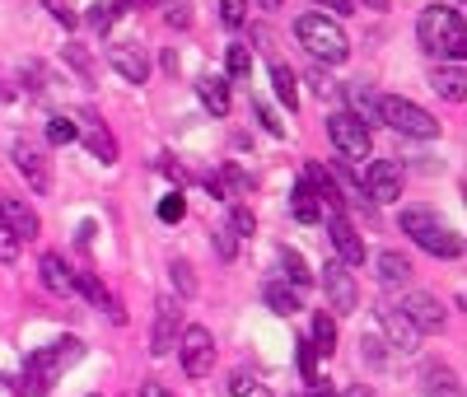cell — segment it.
I'll return each mask as SVG.
<instances>
[{
    "label": "cell",
    "mask_w": 467,
    "mask_h": 397,
    "mask_svg": "<svg viewBox=\"0 0 467 397\" xmlns=\"http://www.w3.org/2000/svg\"><path fill=\"white\" fill-rule=\"evenodd\" d=\"M89 397H103V392H89Z\"/></svg>",
    "instance_id": "obj_55"
},
{
    "label": "cell",
    "mask_w": 467,
    "mask_h": 397,
    "mask_svg": "<svg viewBox=\"0 0 467 397\" xmlns=\"http://www.w3.org/2000/svg\"><path fill=\"white\" fill-rule=\"evenodd\" d=\"M225 182H229V188H234V192H248V188H253V182H248V173H238L234 164L225 169Z\"/></svg>",
    "instance_id": "obj_47"
},
{
    "label": "cell",
    "mask_w": 467,
    "mask_h": 397,
    "mask_svg": "<svg viewBox=\"0 0 467 397\" xmlns=\"http://www.w3.org/2000/svg\"><path fill=\"white\" fill-rule=\"evenodd\" d=\"M341 397H374V388H365V383H355V388H346Z\"/></svg>",
    "instance_id": "obj_51"
},
{
    "label": "cell",
    "mask_w": 467,
    "mask_h": 397,
    "mask_svg": "<svg viewBox=\"0 0 467 397\" xmlns=\"http://www.w3.org/2000/svg\"><path fill=\"white\" fill-rule=\"evenodd\" d=\"M378 122L393 126L397 136H411V141H434L439 136V122L411 98H397V94H383L378 98Z\"/></svg>",
    "instance_id": "obj_4"
},
{
    "label": "cell",
    "mask_w": 467,
    "mask_h": 397,
    "mask_svg": "<svg viewBox=\"0 0 467 397\" xmlns=\"http://www.w3.org/2000/svg\"><path fill=\"white\" fill-rule=\"evenodd\" d=\"M229 392H234V397H248V392H253V374H248V369H234Z\"/></svg>",
    "instance_id": "obj_46"
},
{
    "label": "cell",
    "mask_w": 467,
    "mask_h": 397,
    "mask_svg": "<svg viewBox=\"0 0 467 397\" xmlns=\"http://www.w3.org/2000/svg\"><path fill=\"white\" fill-rule=\"evenodd\" d=\"M262 300H266V309H271V313H281V318H294L299 309H304L299 290H294V285H285V281H271V285L262 290Z\"/></svg>",
    "instance_id": "obj_23"
},
{
    "label": "cell",
    "mask_w": 467,
    "mask_h": 397,
    "mask_svg": "<svg viewBox=\"0 0 467 397\" xmlns=\"http://www.w3.org/2000/svg\"><path fill=\"white\" fill-rule=\"evenodd\" d=\"M327 136H332V145L346 154V159H369V126L355 117V113H332L327 117Z\"/></svg>",
    "instance_id": "obj_7"
},
{
    "label": "cell",
    "mask_w": 467,
    "mask_h": 397,
    "mask_svg": "<svg viewBox=\"0 0 467 397\" xmlns=\"http://www.w3.org/2000/svg\"><path fill=\"white\" fill-rule=\"evenodd\" d=\"M14 257H19V238L0 225V262H14Z\"/></svg>",
    "instance_id": "obj_45"
},
{
    "label": "cell",
    "mask_w": 467,
    "mask_h": 397,
    "mask_svg": "<svg viewBox=\"0 0 467 397\" xmlns=\"http://www.w3.org/2000/svg\"><path fill=\"white\" fill-rule=\"evenodd\" d=\"M421 388H425V397H462V383H458V374L449 365H425Z\"/></svg>",
    "instance_id": "obj_22"
},
{
    "label": "cell",
    "mask_w": 467,
    "mask_h": 397,
    "mask_svg": "<svg viewBox=\"0 0 467 397\" xmlns=\"http://www.w3.org/2000/svg\"><path fill=\"white\" fill-rule=\"evenodd\" d=\"M290 216H294L299 225H318V220H322V206H318V197L309 192L304 178H299L294 192H290Z\"/></svg>",
    "instance_id": "obj_25"
},
{
    "label": "cell",
    "mask_w": 467,
    "mask_h": 397,
    "mask_svg": "<svg viewBox=\"0 0 467 397\" xmlns=\"http://www.w3.org/2000/svg\"><path fill=\"white\" fill-rule=\"evenodd\" d=\"M299 374H304V383H318V351L309 341H299Z\"/></svg>",
    "instance_id": "obj_39"
},
{
    "label": "cell",
    "mask_w": 467,
    "mask_h": 397,
    "mask_svg": "<svg viewBox=\"0 0 467 397\" xmlns=\"http://www.w3.org/2000/svg\"><path fill=\"white\" fill-rule=\"evenodd\" d=\"M178 337H182V309L178 300H159L154 304V332H150V355H169L178 346Z\"/></svg>",
    "instance_id": "obj_11"
},
{
    "label": "cell",
    "mask_w": 467,
    "mask_h": 397,
    "mask_svg": "<svg viewBox=\"0 0 467 397\" xmlns=\"http://www.w3.org/2000/svg\"><path fill=\"white\" fill-rule=\"evenodd\" d=\"M169 276H173V285H178V295L182 300H191V295H197V276H191V267H187V262H169Z\"/></svg>",
    "instance_id": "obj_32"
},
{
    "label": "cell",
    "mask_w": 467,
    "mask_h": 397,
    "mask_svg": "<svg viewBox=\"0 0 467 397\" xmlns=\"http://www.w3.org/2000/svg\"><path fill=\"white\" fill-rule=\"evenodd\" d=\"M397 309H402V318H406L416 332H439V328H444V304H439L434 295H425V290H411V295H402Z\"/></svg>",
    "instance_id": "obj_12"
},
{
    "label": "cell",
    "mask_w": 467,
    "mask_h": 397,
    "mask_svg": "<svg viewBox=\"0 0 467 397\" xmlns=\"http://www.w3.org/2000/svg\"><path fill=\"white\" fill-rule=\"evenodd\" d=\"M322 290H327V304H332V313H355V309H360L355 276H350V267H341L337 257L322 267Z\"/></svg>",
    "instance_id": "obj_10"
},
{
    "label": "cell",
    "mask_w": 467,
    "mask_h": 397,
    "mask_svg": "<svg viewBox=\"0 0 467 397\" xmlns=\"http://www.w3.org/2000/svg\"><path fill=\"white\" fill-rule=\"evenodd\" d=\"M197 94H201V103H206L215 117L229 113V79H225V75H201V79H197Z\"/></svg>",
    "instance_id": "obj_24"
},
{
    "label": "cell",
    "mask_w": 467,
    "mask_h": 397,
    "mask_svg": "<svg viewBox=\"0 0 467 397\" xmlns=\"http://www.w3.org/2000/svg\"><path fill=\"white\" fill-rule=\"evenodd\" d=\"M141 397H173V392L163 388V383H145V388H141Z\"/></svg>",
    "instance_id": "obj_50"
},
{
    "label": "cell",
    "mask_w": 467,
    "mask_h": 397,
    "mask_svg": "<svg viewBox=\"0 0 467 397\" xmlns=\"http://www.w3.org/2000/svg\"><path fill=\"white\" fill-rule=\"evenodd\" d=\"M75 295H85L89 304L107 309V313H113L117 323H122V309H117V300H113V295H107V290L98 285V276H89V272H75Z\"/></svg>",
    "instance_id": "obj_26"
},
{
    "label": "cell",
    "mask_w": 467,
    "mask_h": 397,
    "mask_svg": "<svg viewBox=\"0 0 467 397\" xmlns=\"http://www.w3.org/2000/svg\"><path fill=\"white\" fill-rule=\"evenodd\" d=\"M47 141H51V145H70V141H79V122L66 117V113H57V117L47 122Z\"/></svg>",
    "instance_id": "obj_30"
},
{
    "label": "cell",
    "mask_w": 467,
    "mask_h": 397,
    "mask_svg": "<svg viewBox=\"0 0 467 397\" xmlns=\"http://www.w3.org/2000/svg\"><path fill=\"white\" fill-rule=\"evenodd\" d=\"M79 136H85V145H89V154L94 159H103V164H117V141H113V131H107L94 113H79Z\"/></svg>",
    "instance_id": "obj_18"
},
{
    "label": "cell",
    "mask_w": 467,
    "mask_h": 397,
    "mask_svg": "<svg viewBox=\"0 0 467 397\" xmlns=\"http://www.w3.org/2000/svg\"><path fill=\"white\" fill-rule=\"evenodd\" d=\"M229 229H234V234H253V229H257L253 210H248V206H234V216H229Z\"/></svg>",
    "instance_id": "obj_44"
},
{
    "label": "cell",
    "mask_w": 467,
    "mask_h": 397,
    "mask_svg": "<svg viewBox=\"0 0 467 397\" xmlns=\"http://www.w3.org/2000/svg\"><path fill=\"white\" fill-rule=\"evenodd\" d=\"M402 229L416 238L425 253H434V257H458L462 253V238L449 225H439L434 210H425V206H406L402 210Z\"/></svg>",
    "instance_id": "obj_5"
},
{
    "label": "cell",
    "mask_w": 467,
    "mask_h": 397,
    "mask_svg": "<svg viewBox=\"0 0 467 397\" xmlns=\"http://www.w3.org/2000/svg\"><path fill=\"white\" fill-rule=\"evenodd\" d=\"M178 355H182V369L187 379H206L215 369V337L206 328H182L178 337Z\"/></svg>",
    "instance_id": "obj_6"
},
{
    "label": "cell",
    "mask_w": 467,
    "mask_h": 397,
    "mask_svg": "<svg viewBox=\"0 0 467 397\" xmlns=\"http://www.w3.org/2000/svg\"><path fill=\"white\" fill-rule=\"evenodd\" d=\"M294 33H299V47L309 51L313 61H327V66H341L350 57V42H346V29L337 19H327V14H299L294 23Z\"/></svg>",
    "instance_id": "obj_3"
},
{
    "label": "cell",
    "mask_w": 467,
    "mask_h": 397,
    "mask_svg": "<svg viewBox=\"0 0 467 397\" xmlns=\"http://www.w3.org/2000/svg\"><path fill=\"white\" fill-rule=\"evenodd\" d=\"M360 355H365L374 369L388 365V355H383V341H378V337H360Z\"/></svg>",
    "instance_id": "obj_42"
},
{
    "label": "cell",
    "mask_w": 467,
    "mask_h": 397,
    "mask_svg": "<svg viewBox=\"0 0 467 397\" xmlns=\"http://www.w3.org/2000/svg\"><path fill=\"white\" fill-rule=\"evenodd\" d=\"M169 23H173V29H187V23H191V5H173V10H169Z\"/></svg>",
    "instance_id": "obj_48"
},
{
    "label": "cell",
    "mask_w": 467,
    "mask_h": 397,
    "mask_svg": "<svg viewBox=\"0 0 467 397\" xmlns=\"http://www.w3.org/2000/svg\"><path fill=\"white\" fill-rule=\"evenodd\" d=\"M374 318H378L383 337H388V341H383V346H393L397 355H416V346H421V332L406 323L397 304H378V309H374Z\"/></svg>",
    "instance_id": "obj_9"
},
{
    "label": "cell",
    "mask_w": 467,
    "mask_h": 397,
    "mask_svg": "<svg viewBox=\"0 0 467 397\" xmlns=\"http://www.w3.org/2000/svg\"><path fill=\"white\" fill-rule=\"evenodd\" d=\"M271 85H276V98L294 113V108H299V79H294V70L276 61V66H271Z\"/></svg>",
    "instance_id": "obj_28"
},
{
    "label": "cell",
    "mask_w": 467,
    "mask_h": 397,
    "mask_svg": "<svg viewBox=\"0 0 467 397\" xmlns=\"http://www.w3.org/2000/svg\"><path fill=\"white\" fill-rule=\"evenodd\" d=\"M365 188H369V201H378V206L397 201L402 197V169L393 159H374L369 173H365Z\"/></svg>",
    "instance_id": "obj_15"
},
{
    "label": "cell",
    "mask_w": 467,
    "mask_h": 397,
    "mask_svg": "<svg viewBox=\"0 0 467 397\" xmlns=\"http://www.w3.org/2000/svg\"><path fill=\"white\" fill-rule=\"evenodd\" d=\"M374 276H378V285L383 290H402V285H411V262L402 257V253H378L374 257Z\"/></svg>",
    "instance_id": "obj_21"
},
{
    "label": "cell",
    "mask_w": 467,
    "mask_h": 397,
    "mask_svg": "<svg viewBox=\"0 0 467 397\" xmlns=\"http://www.w3.org/2000/svg\"><path fill=\"white\" fill-rule=\"evenodd\" d=\"M210 244H215V253H219V262H234V253H238V234H234L229 225H219V229L210 234Z\"/></svg>",
    "instance_id": "obj_34"
},
{
    "label": "cell",
    "mask_w": 467,
    "mask_h": 397,
    "mask_svg": "<svg viewBox=\"0 0 467 397\" xmlns=\"http://www.w3.org/2000/svg\"><path fill=\"white\" fill-rule=\"evenodd\" d=\"M107 66H113L122 79H131V85H145L150 79V57L135 42H113L107 47Z\"/></svg>",
    "instance_id": "obj_16"
},
{
    "label": "cell",
    "mask_w": 467,
    "mask_h": 397,
    "mask_svg": "<svg viewBox=\"0 0 467 397\" xmlns=\"http://www.w3.org/2000/svg\"><path fill=\"white\" fill-rule=\"evenodd\" d=\"M182 216H187V201H182L178 192H169V197L159 201V220H163V225H178Z\"/></svg>",
    "instance_id": "obj_37"
},
{
    "label": "cell",
    "mask_w": 467,
    "mask_h": 397,
    "mask_svg": "<svg viewBox=\"0 0 467 397\" xmlns=\"http://www.w3.org/2000/svg\"><path fill=\"white\" fill-rule=\"evenodd\" d=\"M304 182H309V192L318 197V206H322L327 220H332V216H346V197H341V188H337V173H332V169L309 164V169H304Z\"/></svg>",
    "instance_id": "obj_13"
},
{
    "label": "cell",
    "mask_w": 467,
    "mask_h": 397,
    "mask_svg": "<svg viewBox=\"0 0 467 397\" xmlns=\"http://www.w3.org/2000/svg\"><path fill=\"white\" fill-rule=\"evenodd\" d=\"M47 10H51V19H57V23H66V29H75V23H79L70 0H47Z\"/></svg>",
    "instance_id": "obj_43"
},
{
    "label": "cell",
    "mask_w": 467,
    "mask_h": 397,
    "mask_svg": "<svg viewBox=\"0 0 467 397\" xmlns=\"http://www.w3.org/2000/svg\"><path fill=\"white\" fill-rule=\"evenodd\" d=\"M309 346H313L318 355H332V351H337V318H332V313H318V318H313Z\"/></svg>",
    "instance_id": "obj_27"
},
{
    "label": "cell",
    "mask_w": 467,
    "mask_h": 397,
    "mask_svg": "<svg viewBox=\"0 0 467 397\" xmlns=\"http://www.w3.org/2000/svg\"><path fill=\"white\" fill-rule=\"evenodd\" d=\"M0 225H5L19 244H23V238H38V229H42L38 210L23 201V197H0Z\"/></svg>",
    "instance_id": "obj_14"
},
{
    "label": "cell",
    "mask_w": 467,
    "mask_h": 397,
    "mask_svg": "<svg viewBox=\"0 0 467 397\" xmlns=\"http://www.w3.org/2000/svg\"><path fill=\"white\" fill-rule=\"evenodd\" d=\"M318 5H327V10H337V14H355V0H318Z\"/></svg>",
    "instance_id": "obj_49"
},
{
    "label": "cell",
    "mask_w": 467,
    "mask_h": 397,
    "mask_svg": "<svg viewBox=\"0 0 467 397\" xmlns=\"http://www.w3.org/2000/svg\"><path fill=\"white\" fill-rule=\"evenodd\" d=\"M225 61H229V75H234V79H248V75H253V51H248V47L234 42Z\"/></svg>",
    "instance_id": "obj_36"
},
{
    "label": "cell",
    "mask_w": 467,
    "mask_h": 397,
    "mask_svg": "<svg viewBox=\"0 0 467 397\" xmlns=\"http://www.w3.org/2000/svg\"><path fill=\"white\" fill-rule=\"evenodd\" d=\"M19 75H23V89H29L33 98H42V94H47V75H42V66H38V61H29Z\"/></svg>",
    "instance_id": "obj_38"
},
{
    "label": "cell",
    "mask_w": 467,
    "mask_h": 397,
    "mask_svg": "<svg viewBox=\"0 0 467 397\" xmlns=\"http://www.w3.org/2000/svg\"><path fill=\"white\" fill-rule=\"evenodd\" d=\"M262 5H266V10H281V5H285V0H262Z\"/></svg>",
    "instance_id": "obj_53"
},
{
    "label": "cell",
    "mask_w": 467,
    "mask_h": 397,
    "mask_svg": "<svg viewBox=\"0 0 467 397\" xmlns=\"http://www.w3.org/2000/svg\"><path fill=\"white\" fill-rule=\"evenodd\" d=\"M346 94H350V103H355V108H360V113H355V117H360L365 126H369V122H378V98H374L369 89H360V85H350Z\"/></svg>",
    "instance_id": "obj_31"
},
{
    "label": "cell",
    "mask_w": 467,
    "mask_h": 397,
    "mask_svg": "<svg viewBox=\"0 0 467 397\" xmlns=\"http://www.w3.org/2000/svg\"><path fill=\"white\" fill-rule=\"evenodd\" d=\"M430 89H434L439 98L462 103V98H467V66H462V61H444V66H434V70H430Z\"/></svg>",
    "instance_id": "obj_20"
},
{
    "label": "cell",
    "mask_w": 467,
    "mask_h": 397,
    "mask_svg": "<svg viewBox=\"0 0 467 397\" xmlns=\"http://www.w3.org/2000/svg\"><path fill=\"white\" fill-rule=\"evenodd\" d=\"M141 5H145V0H141Z\"/></svg>",
    "instance_id": "obj_56"
},
{
    "label": "cell",
    "mask_w": 467,
    "mask_h": 397,
    "mask_svg": "<svg viewBox=\"0 0 467 397\" xmlns=\"http://www.w3.org/2000/svg\"><path fill=\"white\" fill-rule=\"evenodd\" d=\"M327 225H332V244H337V262H341V267H360V262H365V238L355 234V225H350L346 216H332V220H327Z\"/></svg>",
    "instance_id": "obj_17"
},
{
    "label": "cell",
    "mask_w": 467,
    "mask_h": 397,
    "mask_svg": "<svg viewBox=\"0 0 467 397\" xmlns=\"http://www.w3.org/2000/svg\"><path fill=\"white\" fill-rule=\"evenodd\" d=\"M79 355H85V346H79L75 337H61V341H51V346L33 351L29 365H23V374H19V392L23 397H47Z\"/></svg>",
    "instance_id": "obj_1"
},
{
    "label": "cell",
    "mask_w": 467,
    "mask_h": 397,
    "mask_svg": "<svg viewBox=\"0 0 467 397\" xmlns=\"http://www.w3.org/2000/svg\"><path fill=\"white\" fill-rule=\"evenodd\" d=\"M10 159H14V169L29 178V188L38 197L51 192V164H47V154L33 145V141H23V136H10Z\"/></svg>",
    "instance_id": "obj_8"
},
{
    "label": "cell",
    "mask_w": 467,
    "mask_h": 397,
    "mask_svg": "<svg viewBox=\"0 0 467 397\" xmlns=\"http://www.w3.org/2000/svg\"><path fill=\"white\" fill-rule=\"evenodd\" d=\"M365 5H369V10H388V0H365Z\"/></svg>",
    "instance_id": "obj_52"
},
{
    "label": "cell",
    "mask_w": 467,
    "mask_h": 397,
    "mask_svg": "<svg viewBox=\"0 0 467 397\" xmlns=\"http://www.w3.org/2000/svg\"><path fill=\"white\" fill-rule=\"evenodd\" d=\"M281 272H285V285H294V290H304V285L313 281V272H309V262L299 257L294 248H281Z\"/></svg>",
    "instance_id": "obj_29"
},
{
    "label": "cell",
    "mask_w": 467,
    "mask_h": 397,
    "mask_svg": "<svg viewBox=\"0 0 467 397\" xmlns=\"http://www.w3.org/2000/svg\"><path fill=\"white\" fill-rule=\"evenodd\" d=\"M313 397H332V392H327V388H318V383H313Z\"/></svg>",
    "instance_id": "obj_54"
},
{
    "label": "cell",
    "mask_w": 467,
    "mask_h": 397,
    "mask_svg": "<svg viewBox=\"0 0 467 397\" xmlns=\"http://www.w3.org/2000/svg\"><path fill=\"white\" fill-rule=\"evenodd\" d=\"M219 19H225L229 29H238V23L248 19V0H219Z\"/></svg>",
    "instance_id": "obj_40"
},
{
    "label": "cell",
    "mask_w": 467,
    "mask_h": 397,
    "mask_svg": "<svg viewBox=\"0 0 467 397\" xmlns=\"http://www.w3.org/2000/svg\"><path fill=\"white\" fill-rule=\"evenodd\" d=\"M253 113H257V122L271 131V136H285V122H281L276 113H271V103H262V98H257V103H253Z\"/></svg>",
    "instance_id": "obj_41"
},
{
    "label": "cell",
    "mask_w": 467,
    "mask_h": 397,
    "mask_svg": "<svg viewBox=\"0 0 467 397\" xmlns=\"http://www.w3.org/2000/svg\"><path fill=\"white\" fill-rule=\"evenodd\" d=\"M38 272H42V285L51 290V295H61V300L75 295V267H70L61 253H47V257L38 262Z\"/></svg>",
    "instance_id": "obj_19"
},
{
    "label": "cell",
    "mask_w": 467,
    "mask_h": 397,
    "mask_svg": "<svg viewBox=\"0 0 467 397\" xmlns=\"http://www.w3.org/2000/svg\"><path fill=\"white\" fill-rule=\"evenodd\" d=\"M416 38L430 57H453V61L467 57V23L449 5H425L416 19Z\"/></svg>",
    "instance_id": "obj_2"
},
{
    "label": "cell",
    "mask_w": 467,
    "mask_h": 397,
    "mask_svg": "<svg viewBox=\"0 0 467 397\" xmlns=\"http://www.w3.org/2000/svg\"><path fill=\"white\" fill-rule=\"evenodd\" d=\"M122 10H126V5H89V14H85V19L94 23L98 33H107V29H113V23L122 19Z\"/></svg>",
    "instance_id": "obj_35"
},
{
    "label": "cell",
    "mask_w": 467,
    "mask_h": 397,
    "mask_svg": "<svg viewBox=\"0 0 467 397\" xmlns=\"http://www.w3.org/2000/svg\"><path fill=\"white\" fill-rule=\"evenodd\" d=\"M66 61L79 70V79H85V85H94V57H89V51L79 47V42H70V47H66Z\"/></svg>",
    "instance_id": "obj_33"
}]
</instances>
